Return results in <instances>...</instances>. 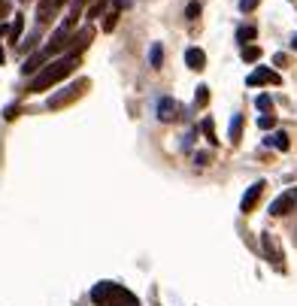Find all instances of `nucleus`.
I'll return each instance as SVG.
<instances>
[{
	"label": "nucleus",
	"mask_w": 297,
	"mask_h": 306,
	"mask_svg": "<svg viewBox=\"0 0 297 306\" xmlns=\"http://www.w3.org/2000/svg\"><path fill=\"white\" fill-rule=\"evenodd\" d=\"M279 82H282V76H279L276 70H270V67H258L249 79H246L249 88H258V85H279Z\"/></svg>",
	"instance_id": "obj_5"
},
{
	"label": "nucleus",
	"mask_w": 297,
	"mask_h": 306,
	"mask_svg": "<svg viewBox=\"0 0 297 306\" xmlns=\"http://www.w3.org/2000/svg\"><path fill=\"white\" fill-rule=\"evenodd\" d=\"M9 9H12V0H0V22L9 15Z\"/></svg>",
	"instance_id": "obj_25"
},
{
	"label": "nucleus",
	"mask_w": 297,
	"mask_h": 306,
	"mask_svg": "<svg viewBox=\"0 0 297 306\" xmlns=\"http://www.w3.org/2000/svg\"><path fill=\"white\" fill-rule=\"evenodd\" d=\"M185 64H188L191 70H203V67H206V55H203V49L191 46V49L185 52Z\"/></svg>",
	"instance_id": "obj_10"
},
{
	"label": "nucleus",
	"mask_w": 297,
	"mask_h": 306,
	"mask_svg": "<svg viewBox=\"0 0 297 306\" xmlns=\"http://www.w3.org/2000/svg\"><path fill=\"white\" fill-rule=\"evenodd\" d=\"M243 61H249V64L261 61V49L258 46H243Z\"/></svg>",
	"instance_id": "obj_14"
},
{
	"label": "nucleus",
	"mask_w": 297,
	"mask_h": 306,
	"mask_svg": "<svg viewBox=\"0 0 297 306\" xmlns=\"http://www.w3.org/2000/svg\"><path fill=\"white\" fill-rule=\"evenodd\" d=\"M149 64L155 70H161V64H164V46H161V43H152V49H149Z\"/></svg>",
	"instance_id": "obj_11"
},
{
	"label": "nucleus",
	"mask_w": 297,
	"mask_h": 306,
	"mask_svg": "<svg viewBox=\"0 0 297 306\" xmlns=\"http://www.w3.org/2000/svg\"><path fill=\"white\" fill-rule=\"evenodd\" d=\"M3 61H6V55H3V46H0V64H3Z\"/></svg>",
	"instance_id": "obj_31"
},
{
	"label": "nucleus",
	"mask_w": 297,
	"mask_h": 306,
	"mask_svg": "<svg viewBox=\"0 0 297 306\" xmlns=\"http://www.w3.org/2000/svg\"><path fill=\"white\" fill-rule=\"evenodd\" d=\"M115 6L122 9V6H131V0H115Z\"/></svg>",
	"instance_id": "obj_29"
},
{
	"label": "nucleus",
	"mask_w": 297,
	"mask_h": 306,
	"mask_svg": "<svg viewBox=\"0 0 297 306\" xmlns=\"http://www.w3.org/2000/svg\"><path fill=\"white\" fill-rule=\"evenodd\" d=\"M297 206V188H288V191H282L273 203H270V215H285V212H291Z\"/></svg>",
	"instance_id": "obj_4"
},
{
	"label": "nucleus",
	"mask_w": 297,
	"mask_h": 306,
	"mask_svg": "<svg viewBox=\"0 0 297 306\" xmlns=\"http://www.w3.org/2000/svg\"><path fill=\"white\" fill-rule=\"evenodd\" d=\"M103 6H106V0H97V3H94V6L88 9V18H97L100 12H103Z\"/></svg>",
	"instance_id": "obj_23"
},
{
	"label": "nucleus",
	"mask_w": 297,
	"mask_h": 306,
	"mask_svg": "<svg viewBox=\"0 0 297 306\" xmlns=\"http://www.w3.org/2000/svg\"><path fill=\"white\" fill-rule=\"evenodd\" d=\"M85 88H88V79H79V82H73V85H67L64 91H58V94H52V97H49V103H46V106H49V109H58V106H67V103H70V100H76V97H79V94H82Z\"/></svg>",
	"instance_id": "obj_3"
},
{
	"label": "nucleus",
	"mask_w": 297,
	"mask_h": 306,
	"mask_svg": "<svg viewBox=\"0 0 297 306\" xmlns=\"http://www.w3.org/2000/svg\"><path fill=\"white\" fill-rule=\"evenodd\" d=\"M91 303L94 306H140V300L128 288H122L115 282H97L91 288Z\"/></svg>",
	"instance_id": "obj_2"
},
{
	"label": "nucleus",
	"mask_w": 297,
	"mask_h": 306,
	"mask_svg": "<svg viewBox=\"0 0 297 306\" xmlns=\"http://www.w3.org/2000/svg\"><path fill=\"white\" fill-rule=\"evenodd\" d=\"M258 128H261V131H273V128H276V115H273V109L258 118Z\"/></svg>",
	"instance_id": "obj_15"
},
{
	"label": "nucleus",
	"mask_w": 297,
	"mask_h": 306,
	"mask_svg": "<svg viewBox=\"0 0 297 306\" xmlns=\"http://www.w3.org/2000/svg\"><path fill=\"white\" fill-rule=\"evenodd\" d=\"M291 46H294V49H297V34H294V36H291Z\"/></svg>",
	"instance_id": "obj_32"
},
{
	"label": "nucleus",
	"mask_w": 297,
	"mask_h": 306,
	"mask_svg": "<svg viewBox=\"0 0 297 306\" xmlns=\"http://www.w3.org/2000/svg\"><path fill=\"white\" fill-rule=\"evenodd\" d=\"M115 22H118V9H112V12L106 15V22H103V31H112V28H115Z\"/></svg>",
	"instance_id": "obj_22"
},
{
	"label": "nucleus",
	"mask_w": 297,
	"mask_h": 306,
	"mask_svg": "<svg viewBox=\"0 0 297 306\" xmlns=\"http://www.w3.org/2000/svg\"><path fill=\"white\" fill-rule=\"evenodd\" d=\"M209 100V85H197V91H194V106H206Z\"/></svg>",
	"instance_id": "obj_17"
},
{
	"label": "nucleus",
	"mask_w": 297,
	"mask_h": 306,
	"mask_svg": "<svg viewBox=\"0 0 297 306\" xmlns=\"http://www.w3.org/2000/svg\"><path fill=\"white\" fill-rule=\"evenodd\" d=\"M200 128H203V134H206V139H209L212 146L219 142V136H215V128H212V118H209V115L203 118V125H200Z\"/></svg>",
	"instance_id": "obj_16"
},
{
	"label": "nucleus",
	"mask_w": 297,
	"mask_h": 306,
	"mask_svg": "<svg viewBox=\"0 0 297 306\" xmlns=\"http://www.w3.org/2000/svg\"><path fill=\"white\" fill-rule=\"evenodd\" d=\"M3 115H6V118H15V115H18V106H9V109H6Z\"/></svg>",
	"instance_id": "obj_27"
},
{
	"label": "nucleus",
	"mask_w": 297,
	"mask_h": 306,
	"mask_svg": "<svg viewBox=\"0 0 297 306\" xmlns=\"http://www.w3.org/2000/svg\"><path fill=\"white\" fill-rule=\"evenodd\" d=\"M273 64H276V67H288V55H282V52L273 55Z\"/></svg>",
	"instance_id": "obj_26"
},
{
	"label": "nucleus",
	"mask_w": 297,
	"mask_h": 306,
	"mask_svg": "<svg viewBox=\"0 0 297 306\" xmlns=\"http://www.w3.org/2000/svg\"><path fill=\"white\" fill-rule=\"evenodd\" d=\"M255 106H258V109H273V97H270V94H258V97H255Z\"/></svg>",
	"instance_id": "obj_20"
},
{
	"label": "nucleus",
	"mask_w": 297,
	"mask_h": 306,
	"mask_svg": "<svg viewBox=\"0 0 297 306\" xmlns=\"http://www.w3.org/2000/svg\"><path fill=\"white\" fill-rule=\"evenodd\" d=\"M236 39H240L243 46L252 43V39H255V28H252V25H249V28H240V31H236Z\"/></svg>",
	"instance_id": "obj_18"
},
{
	"label": "nucleus",
	"mask_w": 297,
	"mask_h": 306,
	"mask_svg": "<svg viewBox=\"0 0 297 306\" xmlns=\"http://www.w3.org/2000/svg\"><path fill=\"white\" fill-rule=\"evenodd\" d=\"M49 58H52V55H49L46 49H43V52H36V55H31V58H28V61L22 64V73H25V76H33V73L43 67V64H46Z\"/></svg>",
	"instance_id": "obj_8"
},
{
	"label": "nucleus",
	"mask_w": 297,
	"mask_h": 306,
	"mask_svg": "<svg viewBox=\"0 0 297 306\" xmlns=\"http://www.w3.org/2000/svg\"><path fill=\"white\" fill-rule=\"evenodd\" d=\"M264 185H267V182H261V179L249 185V191H246V194H243V200H240V209H243V212H252V209H255L258 197L264 194Z\"/></svg>",
	"instance_id": "obj_7"
},
{
	"label": "nucleus",
	"mask_w": 297,
	"mask_h": 306,
	"mask_svg": "<svg viewBox=\"0 0 297 306\" xmlns=\"http://www.w3.org/2000/svg\"><path fill=\"white\" fill-rule=\"evenodd\" d=\"M22 31H25V15H15L12 25H9V36H12V39H22Z\"/></svg>",
	"instance_id": "obj_13"
},
{
	"label": "nucleus",
	"mask_w": 297,
	"mask_h": 306,
	"mask_svg": "<svg viewBox=\"0 0 297 306\" xmlns=\"http://www.w3.org/2000/svg\"><path fill=\"white\" fill-rule=\"evenodd\" d=\"M228 136H231V142H240V136H243V115H240V112L231 115V131H228Z\"/></svg>",
	"instance_id": "obj_12"
},
{
	"label": "nucleus",
	"mask_w": 297,
	"mask_h": 306,
	"mask_svg": "<svg viewBox=\"0 0 297 306\" xmlns=\"http://www.w3.org/2000/svg\"><path fill=\"white\" fill-rule=\"evenodd\" d=\"M200 9H203V6H200V0H191V3H188V9H185V18H191V22H194V18L200 15Z\"/></svg>",
	"instance_id": "obj_19"
},
{
	"label": "nucleus",
	"mask_w": 297,
	"mask_h": 306,
	"mask_svg": "<svg viewBox=\"0 0 297 306\" xmlns=\"http://www.w3.org/2000/svg\"><path fill=\"white\" fill-rule=\"evenodd\" d=\"M179 112H182V106L173 100V97H161L158 100V121H176L179 118Z\"/></svg>",
	"instance_id": "obj_6"
},
{
	"label": "nucleus",
	"mask_w": 297,
	"mask_h": 306,
	"mask_svg": "<svg viewBox=\"0 0 297 306\" xmlns=\"http://www.w3.org/2000/svg\"><path fill=\"white\" fill-rule=\"evenodd\" d=\"M209 161H212V152H194V164L197 167H206Z\"/></svg>",
	"instance_id": "obj_21"
},
{
	"label": "nucleus",
	"mask_w": 297,
	"mask_h": 306,
	"mask_svg": "<svg viewBox=\"0 0 297 306\" xmlns=\"http://www.w3.org/2000/svg\"><path fill=\"white\" fill-rule=\"evenodd\" d=\"M76 67H79V55H76V52H70V55H64V58H55L52 64H43V67L36 70V76L31 79L28 91H31V94H39V91L58 85L61 79H67Z\"/></svg>",
	"instance_id": "obj_1"
},
{
	"label": "nucleus",
	"mask_w": 297,
	"mask_h": 306,
	"mask_svg": "<svg viewBox=\"0 0 297 306\" xmlns=\"http://www.w3.org/2000/svg\"><path fill=\"white\" fill-rule=\"evenodd\" d=\"M9 34V25H3V22H0V36H6Z\"/></svg>",
	"instance_id": "obj_28"
},
{
	"label": "nucleus",
	"mask_w": 297,
	"mask_h": 306,
	"mask_svg": "<svg viewBox=\"0 0 297 306\" xmlns=\"http://www.w3.org/2000/svg\"><path fill=\"white\" fill-rule=\"evenodd\" d=\"M85 0H73V12H79V6H82Z\"/></svg>",
	"instance_id": "obj_30"
},
{
	"label": "nucleus",
	"mask_w": 297,
	"mask_h": 306,
	"mask_svg": "<svg viewBox=\"0 0 297 306\" xmlns=\"http://www.w3.org/2000/svg\"><path fill=\"white\" fill-rule=\"evenodd\" d=\"M264 146H273V149H279V152H288L291 149V139L285 131H273L270 136H264Z\"/></svg>",
	"instance_id": "obj_9"
},
{
	"label": "nucleus",
	"mask_w": 297,
	"mask_h": 306,
	"mask_svg": "<svg viewBox=\"0 0 297 306\" xmlns=\"http://www.w3.org/2000/svg\"><path fill=\"white\" fill-rule=\"evenodd\" d=\"M258 3H261V0H240V9H243V12H252Z\"/></svg>",
	"instance_id": "obj_24"
}]
</instances>
